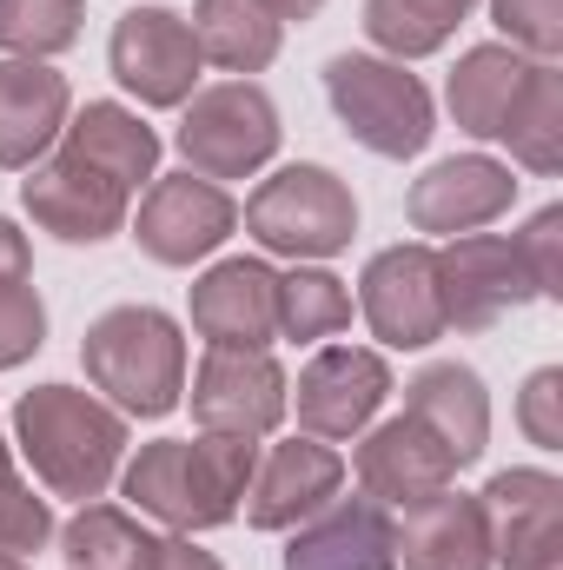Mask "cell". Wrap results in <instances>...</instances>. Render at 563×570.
I'll use <instances>...</instances> for the list:
<instances>
[{
	"mask_svg": "<svg viewBox=\"0 0 563 570\" xmlns=\"http://www.w3.org/2000/svg\"><path fill=\"white\" fill-rule=\"evenodd\" d=\"M259 471V438H152L140 444V458L120 464V491L134 498L140 518H159L172 531H219L239 518L246 484Z\"/></svg>",
	"mask_w": 563,
	"mask_h": 570,
	"instance_id": "cell-1",
	"label": "cell"
},
{
	"mask_svg": "<svg viewBox=\"0 0 563 570\" xmlns=\"http://www.w3.org/2000/svg\"><path fill=\"white\" fill-rule=\"evenodd\" d=\"M13 444L53 498L93 504L127 464V419L80 385H33L13 405Z\"/></svg>",
	"mask_w": 563,
	"mask_h": 570,
	"instance_id": "cell-2",
	"label": "cell"
},
{
	"mask_svg": "<svg viewBox=\"0 0 563 570\" xmlns=\"http://www.w3.org/2000/svg\"><path fill=\"white\" fill-rule=\"evenodd\" d=\"M87 385L120 419H166L186 399V332L159 305H113L80 338Z\"/></svg>",
	"mask_w": 563,
	"mask_h": 570,
	"instance_id": "cell-3",
	"label": "cell"
},
{
	"mask_svg": "<svg viewBox=\"0 0 563 570\" xmlns=\"http://www.w3.org/2000/svg\"><path fill=\"white\" fill-rule=\"evenodd\" d=\"M325 100H332L338 127L378 159H412L437 134L424 80L405 73V60H385V53H338L325 67Z\"/></svg>",
	"mask_w": 563,
	"mask_h": 570,
	"instance_id": "cell-4",
	"label": "cell"
},
{
	"mask_svg": "<svg viewBox=\"0 0 563 570\" xmlns=\"http://www.w3.org/2000/svg\"><path fill=\"white\" fill-rule=\"evenodd\" d=\"M246 233L285 259H332L358 233V199L332 166H279L246 199Z\"/></svg>",
	"mask_w": 563,
	"mask_h": 570,
	"instance_id": "cell-5",
	"label": "cell"
},
{
	"mask_svg": "<svg viewBox=\"0 0 563 570\" xmlns=\"http://www.w3.org/2000/svg\"><path fill=\"white\" fill-rule=\"evenodd\" d=\"M179 153H186V173L199 179H253L273 153H279V107L259 80H219V87H199L179 114Z\"/></svg>",
	"mask_w": 563,
	"mask_h": 570,
	"instance_id": "cell-6",
	"label": "cell"
},
{
	"mask_svg": "<svg viewBox=\"0 0 563 570\" xmlns=\"http://www.w3.org/2000/svg\"><path fill=\"white\" fill-rule=\"evenodd\" d=\"M239 226V206L226 186L199 179V173H166L152 179L134 213V246H140L152 266H192V259H213Z\"/></svg>",
	"mask_w": 563,
	"mask_h": 570,
	"instance_id": "cell-7",
	"label": "cell"
},
{
	"mask_svg": "<svg viewBox=\"0 0 563 570\" xmlns=\"http://www.w3.org/2000/svg\"><path fill=\"white\" fill-rule=\"evenodd\" d=\"M437 298H444V332H491L497 318L524 312L537 285L524 273L517 246L504 233H457L437 253Z\"/></svg>",
	"mask_w": 563,
	"mask_h": 570,
	"instance_id": "cell-8",
	"label": "cell"
},
{
	"mask_svg": "<svg viewBox=\"0 0 563 570\" xmlns=\"http://www.w3.org/2000/svg\"><path fill=\"white\" fill-rule=\"evenodd\" d=\"M107 67L140 107H186L199 94V67L206 60H199V40H192L186 13L134 7V13H120V27L107 40Z\"/></svg>",
	"mask_w": 563,
	"mask_h": 570,
	"instance_id": "cell-9",
	"label": "cell"
},
{
	"mask_svg": "<svg viewBox=\"0 0 563 570\" xmlns=\"http://www.w3.org/2000/svg\"><path fill=\"white\" fill-rule=\"evenodd\" d=\"M392 399V365L372 345H325L312 352V365L298 372V392H285V405H298V431L318 444L358 438L378 419V405Z\"/></svg>",
	"mask_w": 563,
	"mask_h": 570,
	"instance_id": "cell-10",
	"label": "cell"
},
{
	"mask_svg": "<svg viewBox=\"0 0 563 570\" xmlns=\"http://www.w3.org/2000/svg\"><path fill=\"white\" fill-rule=\"evenodd\" d=\"M358 312L372 325L378 345L392 352H424L444 338V298H437V246L405 239V246H385L365 279H358Z\"/></svg>",
	"mask_w": 563,
	"mask_h": 570,
	"instance_id": "cell-11",
	"label": "cell"
},
{
	"mask_svg": "<svg viewBox=\"0 0 563 570\" xmlns=\"http://www.w3.org/2000/svg\"><path fill=\"white\" fill-rule=\"evenodd\" d=\"M127 186H113L107 173H93L87 159H73L67 146L53 159H33L20 179V206L33 213L40 233H53L60 246H100L127 226Z\"/></svg>",
	"mask_w": 563,
	"mask_h": 570,
	"instance_id": "cell-12",
	"label": "cell"
},
{
	"mask_svg": "<svg viewBox=\"0 0 563 570\" xmlns=\"http://www.w3.org/2000/svg\"><path fill=\"white\" fill-rule=\"evenodd\" d=\"M285 372L273 352H226L206 345L192 372V419L219 438H273L285 419Z\"/></svg>",
	"mask_w": 563,
	"mask_h": 570,
	"instance_id": "cell-13",
	"label": "cell"
},
{
	"mask_svg": "<svg viewBox=\"0 0 563 570\" xmlns=\"http://www.w3.org/2000/svg\"><path fill=\"white\" fill-rule=\"evenodd\" d=\"M345 484V458L318 438H285L273 451H259V471L246 484V524L253 531H298L305 518H318Z\"/></svg>",
	"mask_w": 563,
	"mask_h": 570,
	"instance_id": "cell-14",
	"label": "cell"
},
{
	"mask_svg": "<svg viewBox=\"0 0 563 570\" xmlns=\"http://www.w3.org/2000/svg\"><path fill=\"white\" fill-rule=\"evenodd\" d=\"M517 199V179L504 159L491 153H457V159H437L424 179H412L405 193V213L418 233L437 239H457V233H484L491 219H504Z\"/></svg>",
	"mask_w": 563,
	"mask_h": 570,
	"instance_id": "cell-15",
	"label": "cell"
},
{
	"mask_svg": "<svg viewBox=\"0 0 563 570\" xmlns=\"http://www.w3.org/2000/svg\"><path fill=\"white\" fill-rule=\"evenodd\" d=\"M484 524H491V558L504 570H531L544 558H563V484L537 464L497 471L484 491Z\"/></svg>",
	"mask_w": 563,
	"mask_h": 570,
	"instance_id": "cell-16",
	"label": "cell"
},
{
	"mask_svg": "<svg viewBox=\"0 0 563 570\" xmlns=\"http://www.w3.org/2000/svg\"><path fill=\"white\" fill-rule=\"evenodd\" d=\"M192 332L226 352H266L279 338V273L266 259H219L192 279Z\"/></svg>",
	"mask_w": 563,
	"mask_h": 570,
	"instance_id": "cell-17",
	"label": "cell"
},
{
	"mask_svg": "<svg viewBox=\"0 0 563 570\" xmlns=\"http://www.w3.org/2000/svg\"><path fill=\"white\" fill-rule=\"evenodd\" d=\"M451 478H457V458H451L412 412H405V419H385V425H365L358 484H365V498H378L385 511H412L424 498L451 491Z\"/></svg>",
	"mask_w": 563,
	"mask_h": 570,
	"instance_id": "cell-18",
	"label": "cell"
},
{
	"mask_svg": "<svg viewBox=\"0 0 563 570\" xmlns=\"http://www.w3.org/2000/svg\"><path fill=\"white\" fill-rule=\"evenodd\" d=\"M285 570H398V524L378 498H332L292 531Z\"/></svg>",
	"mask_w": 563,
	"mask_h": 570,
	"instance_id": "cell-19",
	"label": "cell"
},
{
	"mask_svg": "<svg viewBox=\"0 0 563 570\" xmlns=\"http://www.w3.org/2000/svg\"><path fill=\"white\" fill-rule=\"evenodd\" d=\"M67 114H73L67 73H53L47 60H0V166L7 173H27L33 159H47Z\"/></svg>",
	"mask_w": 563,
	"mask_h": 570,
	"instance_id": "cell-20",
	"label": "cell"
},
{
	"mask_svg": "<svg viewBox=\"0 0 563 570\" xmlns=\"http://www.w3.org/2000/svg\"><path fill=\"white\" fill-rule=\"evenodd\" d=\"M398 570H497L491 524L471 491H437L398 524Z\"/></svg>",
	"mask_w": 563,
	"mask_h": 570,
	"instance_id": "cell-21",
	"label": "cell"
},
{
	"mask_svg": "<svg viewBox=\"0 0 563 570\" xmlns=\"http://www.w3.org/2000/svg\"><path fill=\"white\" fill-rule=\"evenodd\" d=\"M405 412L457 458V471L477 464L484 444H491V399H484V379H477L471 365H457V358L424 365L418 379L405 385Z\"/></svg>",
	"mask_w": 563,
	"mask_h": 570,
	"instance_id": "cell-22",
	"label": "cell"
},
{
	"mask_svg": "<svg viewBox=\"0 0 563 570\" xmlns=\"http://www.w3.org/2000/svg\"><path fill=\"white\" fill-rule=\"evenodd\" d=\"M60 146L73 159H87L93 173H107L113 186H127V193H140L146 179H159V134L146 127L134 107H120V100H87L80 114H67Z\"/></svg>",
	"mask_w": 563,
	"mask_h": 570,
	"instance_id": "cell-23",
	"label": "cell"
},
{
	"mask_svg": "<svg viewBox=\"0 0 563 570\" xmlns=\"http://www.w3.org/2000/svg\"><path fill=\"white\" fill-rule=\"evenodd\" d=\"M524 73H531V60H524L517 47H504V40H484V47L457 53L451 80H444L451 120H457L471 140H497L504 107H511V94H517V80H524Z\"/></svg>",
	"mask_w": 563,
	"mask_h": 570,
	"instance_id": "cell-24",
	"label": "cell"
},
{
	"mask_svg": "<svg viewBox=\"0 0 563 570\" xmlns=\"http://www.w3.org/2000/svg\"><path fill=\"white\" fill-rule=\"evenodd\" d=\"M186 27L199 40V60H213V67H226L239 80L246 73H266L279 60V33H285L259 0H199L186 13Z\"/></svg>",
	"mask_w": 563,
	"mask_h": 570,
	"instance_id": "cell-25",
	"label": "cell"
},
{
	"mask_svg": "<svg viewBox=\"0 0 563 570\" xmlns=\"http://www.w3.org/2000/svg\"><path fill=\"white\" fill-rule=\"evenodd\" d=\"M497 140L511 146L517 166H531L544 179L563 166V67L557 60H531V73L517 80V94L504 107Z\"/></svg>",
	"mask_w": 563,
	"mask_h": 570,
	"instance_id": "cell-26",
	"label": "cell"
},
{
	"mask_svg": "<svg viewBox=\"0 0 563 570\" xmlns=\"http://www.w3.org/2000/svg\"><path fill=\"white\" fill-rule=\"evenodd\" d=\"M47 345V305L33 292V246L13 219H0V372L27 365Z\"/></svg>",
	"mask_w": 563,
	"mask_h": 570,
	"instance_id": "cell-27",
	"label": "cell"
},
{
	"mask_svg": "<svg viewBox=\"0 0 563 570\" xmlns=\"http://www.w3.org/2000/svg\"><path fill=\"white\" fill-rule=\"evenodd\" d=\"M152 531H146L134 511L120 504H80L67 524H60V558L73 570H146L152 564Z\"/></svg>",
	"mask_w": 563,
	"mask_h": 570,
	"instance_id": "cell-28",
	"label": "cell"
},
{
	"mask_svg": "<svg viewBox=\"0 0 563 570\" xmlns=\"http://www.w3.org/2000/svg\"><path fill=\"white\" fill-rule=\"evenodd\" d=\"M477 0H365V33L385 60H424L437 53Z\"/></svg>",
	"mask_w": 563,
	"mask_h": 570,
	"instance_id": "cell-29",
	"label": "cell"
},
{
	"mask_svg": "<svg viewBox=\"0 0 563 570\" xmlns=\"http://www.w3.org/2000/svg\"><path fill=\"white\" fill-rule=\"evenodd\" d=\"M345 325H352V292H345V279H332L325 266H292L279 279V338L318 345V338H338Z\"/></svg>",
	"mask_w": 563,
	"mask_h": 570,
	"instance_id": "cell-30",
	"label": "cell"
},
{
	"mask_svg": "<svg viewBox=\"0 0 563 570\" xmlns=\"http://www.w3.org/2000/svg\"><path fill=\"white\" fill-rule=\"evenodd\" d=\"M87 0H0V53L7 60H53L80 40Z\"/></svg>",
	"mask_w": 563,
	"mask_h": 570,
	"instance_id": "cell-31",
	"label": "cell"
},
{
	"mask_svg": "<svg viewBox=\"0 0 563 570\" xmlns=\"http://www.w3.org/2000/svg\"><path fill=\"white\" fill-rule=\"evenodd\" d=\"M491 20H497L504 47H517L524 60L563 53V0H491Z\"/></svg>",
	"mask_w": 563,
	"mask_h": 570,
	"instance_id": "cell-32",
	"label": "cell"
},
{
	"mask_svg": "<svg viewBox=\"0 0 563 570\" xmlns=\"http://www.w3.org/2000/svg\"><path fill=\"white\" fill-rule=\"evenodd\" d=\"M47 538H53L47 498H33V484H20V478L7 471V478H0V551H7V558H33V551H47Z\"/></svg>",
	"mask_w": 563,
	"mask_h": 570,
	"instance_id": "cell-33",
	"label": "cell"
},
{
	"mask_svg": "<svg viewBox=\"0 0 563 570\" xmlns=\"http://www.w3.org/2000/svg\"><path fill=\"white\" fill-rule=\"evenodd\" d=\"M511 246H517L524 273H531V285H537V298H563V206L531 213V226L511 233Z\"/></svg>",
	"mask_w": 563,
	"mask_h": 570,
	"instance_id": "cell-34",
	"label": "cell"
},
{
	"mask_svg": "<svg viewBox=\"0 0 563 570\" xmlns=\"http://www.w3.org/2000/svg\"><path fill=\"white\" fill-rule=\"evenodd\" d=\"M517 425L537 451H563V365H537L517 399Z\"/></svg>",
	"mask_w": 563,
	"mask_h": 570,
	"instance_id": "cell-35",
	"label": "cell"
},
{
	"mask_svg": "<svg viewBox=\"0 0 563 570\" xmlns=\"http://www.w3.org/2000/svg\"><path fill=\"white\" fill-rule=\"evenodd\" d=\"M146 570H226V564H219L213 551H199V544L179 531V538H159V544H152V564Z\"/></svg>",
	"mask_w": 563,
	"mask_h": 570,
	"instance_id": "cell-36",
	"label": "cell"
},
{
	"mask_svg": "<svg viewBox=\"0 0 563 570\" xmlns=\"http://www.w3.org/2000/svg\"><path fill=\"white\" fill-rule=\"evenodd\" d=\"M259 7H266V13H273V20L285 27V20H312L325 0H259Z\"/></svg>",
	"mask_w": 563,
	"mask_h": 570,
	"instance_id": "cell-37",
	"label": "cell"
},
{
	"mask_svg": "<svg viewBox=\"0 0 563 570\" xmlns=\"http://www.w3.org/2000/svg\"><path fill=\"white\" fill-rule=\"evenodd\" d=\"M0 570H27V558H7V551H0Z\"/></svg>",
	"mask_w": 563,
	"mask_h": 570,
	"instance_id": "cell-38",
	"label": "cell"
},
{
	"mask_svg": "<svg viewBox=\"0 0 563 570\" xmlns=\"http://www.w3.org/2000/svg\"><path fill=\"white\" fill-rule=\"evenodd\" d=\"M7 471H13V458H7V438H0V478H7Z\"/></svg>",
	"mask_w": 563,
	"mask_h": 570,
	"instance_id": "cell-39",
	"label": "cell"
},
{
	"mask_svg": "<svg viewBox=\"0 0 563 570\" xmlns=\"http://www.w3.org/2000/svg\"><path fill=\"white\" fill-rule=\"evenodd\" d=\"M531 570H563V558H544V564H531Z\"/></svg>",
	"mask_w": 563,
	"mask_h": 570,
	"instance_id": "cell-40",
	"label": "cell"
}]
</instances>
